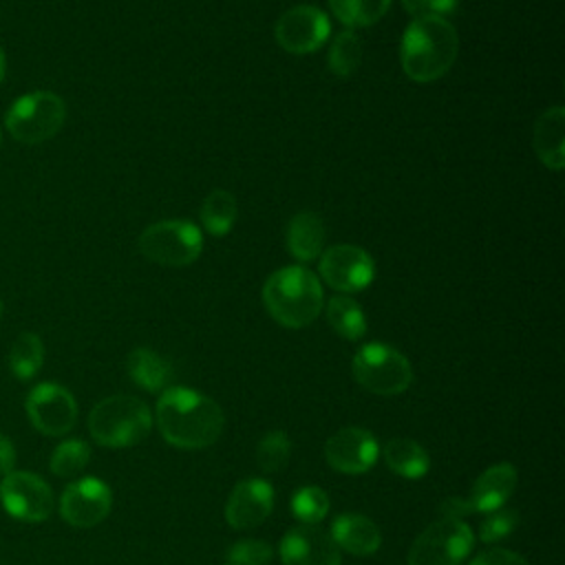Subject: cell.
I'll return each instance as SVG.
<instances>
[{
  "instance_id": "484cf974",
  "label": "cell",
  "mask_w": 565,
  "mask_h": 565,
  "mask_svg": "<svg viewBox=\"0 0 565 565\" xmlns=\"http://www.w3.org/2000/svg\"><path fill=\"white\" fill-rule=\"evenodd\" d=\"M329 7L344 26H369L388 11L391 0H329Z\"/></svg>"
},
{
  "instance_id": "9a60e30c",
  "label": "cell",
  "mask_w": 565,
  "mask_h": 565,
  "mask_svg": "<svg viewBox=\"0 0 565 565\" xmlns=\"http://www.w3.org/2000/svg\"><path fill=\"white\" fill-rule=\"evenodd\" d=\"M282 565H340V550L331 534L316 525H294L278 545Z\"/></svg>"
},
{
  "instance_id": "1f68e13d",
  "label": "cell",
  "mask_w": 565,
  "mask_h": 565,
  "mask_svg": "<svg viewBox=\"0 0 565 565\" xmlns=\"http://www.w3.org/2000/svg\"><path fill=\"white\" fill-rule=\"evenodd\" d=\"M519 527V512L510 508H497L486 512V519L479 525V539L483 543H497L510 536Z\"/></svg>"
},
{
  "instance_id": "83f0119b",
  "label": "cell",
  "mask_w": 565,
  "mask_h": 565,
  "mask_svg": "<svg viewBox=\"0 0 565 565\" xmlns=\"http://www.w3.org/2000/svg\"><path fill=\"white\" fill-rule=\"evenodd\" d=\"M88 461H90V446L84 439L73 437L55 446L49 466H51V472L57 477H75L86 468Z\"/></svg>"
},
{
  "instance_id": "e0dca14e",
  "label": "cell",
  "mask_w": 565,
  "mask_h": 565,
  "mask_svg": "<svg viewBox=\"0 0 565 565\" xmlns=\"http://www.w3.org/2000/svg\"><path fill=\"white\" fill-rule=\"evenodd\" d=\"M331 539L338 550L353 556H371L382 545V532L375 521L358 512H342L331 521Z\"/></svg>"
},
{
  "instance_id": "52a82bcc",
  "label": "cell",
  "mask_w": 565,
  "mask_h": 565,
  "mask_svg": "<svg viewBox=\"0 0 565 565\" xmlns=\"http://www.w3.org/2000/svg\"><path fill=\"white\" fill-rule=\"evenodd\" d=\"M143 258L163 267H185L201 256L203 234L185 218H168L148 225L137 241Z\"/></svg>"
},
{
  "instance_id": "7402d4cb",
  "label": "cell",
  "mask_w": 565,
  "mask_h": 565,
  "mask_svg": "<svg viewBox=\"0 0 565 565\" xmlns=\"http://www.w3.org/2000/svg\"><path fill=\"white\" fill-rule=\"evenodd\" d=\"M384 463L397 477L404 479H422L430 468V457L424 446L408 437H393L382 448Z\"/></svg>"
},
{
  "instance_id": "277c9868",
  "label": "cell",
  "mask_w": 565,
  "mask_h": 565,
  "mask_svg": "<svg viewBox=\"0 0 565 565\" xmlns=\"http://www.w3.org/2000/svg\"><path fill=\"white\" fill-rule=\"evenodd\" d=\"M150 408L135 395H110L97 402L88 415L90 437L106 448L137 446L150 435Z\"/></svg>"
},
{
  "instance_id": "44dd1931",
  "label": "cell",
  "mask_w": 565,
  "mask_h": 565,
  "mask_svg": "<svg viewBox=\"0 0 565 565\" xmlns=\"http://www.w3.org/2000/svg\"><path fill=\"white\" fill-rule=\"evenodd\" d=\"M126 369H128L130 380L150 393L168 388V384L172 380L170 362L163 355H159L157 351L146 349V347H137L128 353Z\"/></svg>"
},
{
  "instance_id": "d6986e66",
  "label": "cell",
  "mask_w": 565,
  "mask_h": 565,
  "mask_svg": "<svg viewBox=\"0 0 565 565\" xmlns=\"http://www.w3.org/2000/svg\"><path fill=\"white\" fill-rule=\"evenodd\" d=\"M516 488V468L512 463H494L486 468L470 490V505L475 512H492L503 508Z\"/></svg>"
},
{
  "instance_id": "30bf717a",
  "label": "cell",
  "mask_w": 565,
  "mask_h": 565,
  "mask_svg": "<svg viewBox=\"0 0 565 565\" xmlns=\"http://www.w3.org/2000/svg\"><path fill=\"white\" fill-rule=\"evenodd\" d=\"M26 415L35 430L49 437L66 435L77 422V402L68 388L55 382L33 386L24 402Z\"/></svg>"
},
{
  "instance_id": "f1b7e54d",
  "label": "cell",
  "mask_w": 565,
  "mask_h": 565,
  "mask_svg": "<svg viewBox=\"0 0 565 565\" xmlns=\"http://www.w3.org/2000/svg\"><path fill=\"white\" fill-rule=\"evenodd\" d=\"M331 508L329 494L318 488V486H305L298 488L291 497V514L302 523V525H316L320 523Z\"/></svg>"
},
{
  "instance_id": "f35d334b",
  "label": "cell",
  "mask_w": 565,
  "mask_h": 565,
  "mask_svg": "<svg viewBox=\"0 0 565 565\" xmlns=\"http://www.w3.org/2000/svg\"><path fill=\"white\" fill-rule=\"evenodd\" d=\"M0 313H2V302H0Z\"/></svg>"
},
{
  "instance_id": "ac0fdd59",
  "label": "cell",
  "mask_w": 565,
  "mask_h": 565,
  "mask_svg": "<svg viewBox=\"0 0 565 565\" xmlns=\"http://www.w3.org/2000/svg\"><path fill=\"white\" fill-rule=\"evenodd\" d=\"M532 146L539 161L550 170H563L565 166V108L552 106L534 121Z\"/></svg>"
},
{
  "instance_id": "f546056e",
  "label": "cell",
  "mask_w": 565,
  "mask_h": 565,
  "mask_svg": "<svg viewBox=\"0 0 565 565\" xmlns=\"http://www.w3.org/2000/svg\"><path fill=\"white\" fill-rule=\"evenodd\" d=\"M291 457V439L285 430H269L256 446V463L265 472H280Z\"/></svg>"
},
{
  "instance_id": "603a6c76",
  "label": "cell",
  "mask_w": 565,
  "mask_h": 565,
  "mask_svg": "<svg viewBox=\"0 0 565 565\" xmlns=\"http://www.w3.org/2000/svg\"><path fill=\"white\" fill-rule=\"evenodd\" d=\"M238 205L232 192L216 188L201 203V223L214 236H225L236 221Z\"/></svg>"
},
{
  "instance_id": "d6a6232c",
  "label": "cell",
  "mask_w": 565,
  "mask_h": 565,
  "mask_svg": "<svg viewBox=\"0 0 565 565\" xmlns=\"http://www.w3.org/2000/svg\"><path fill=\"white\" fill-rule=\"evenodd\" d=\"M468 565H530L521 554L503 547H492L477 554Z\"/></svg>"
},
{
  "instance_id": "8d00e7d4",
  "label": "cell",
  "mask_w": 565,
  "mask_h": 565,
  "mask_svg": "<svg viewBox=\"0 0 565 565\" xmlns=\"http://www.w3.org/2000/svg\"><path fill=\"white\" fill-rule=\"evenodd\" d=\"M404 9L413 15V18H422V15H428L426 11V0H402Z\"/></svg>"
},
{
  "instance_id": "d4e9b609",
  "label": "cell",
  "mask_w": 565,
  "mask_h": 565,
  "mask_svg": "<svg viewBox=\"0 0 565 565\" xmlns=\"http://www.w3.org/2000/svg\"><path fill=\"white\" fill-rule=\"evenodd\" d=\"M327 320L344 340H360L366 333V316L351 296H333L327 305Z\"/></svg>"
},
{
  "instance_id": "74e56055",
  "label": "cell",
  "mask_w": 565,
  "mask_h": 565,
  "mask_svg": "<svg viewBox=\"0 0 565 565\" xmlns=\"http://www.w3.org/2000/svg\"><path fill=\"white\" fill-rule=\"evenodd\" d=\"M4 71H7V60H4V53L0 49V82L4 79Z\"/></svg>"
},
{
  "instance_id": "8fae6325",
  "label": "cell",
  "mask_w": 565,
  "mask_h": 565,
  "mask_svg": "<svg viewBox=\"0 0 565 565\" xmlns=\"http://www.w3.org/2000/svg\"><path fill=\"white\" fill-rule=\"evenodd\" d=\"M331 24L327 13L311 4H296L287 9L274 26V35L280 49L294 55L318 51L327 42Z\"/></svg>"
},
{
  "instance_id": "4fadbf2b",
  "label": "cell",
  "mask_w": 565,
  "mask_h": 565,
  "mask_svg": "<svg viewBox=\"0 0 565 565\" xmlns=\"http://www.w3.org/2000/svg\"><path fill=\"white\" fill-rule=\"evenodd\" d=\"M380 444L375 435L360 426H344L324 441L327 463L342 475H364L375 466Z\"/></svg>"
},
{
  "instance_id": "5bb4252c",
  "label": "cell",
  "mask_w": 565,
  "mask_h": 565,
  "mask_svg": "<svg viewBox=\"0 0 565 565\" xmlns=\"http://www.w3.org/2000/svg\"><path fill=\"white\" fill-rule=\"evenodd\" d=\"M113 505L110 488L97 477H82L68 483L60 499V514L73 527H93L102 523Z\"/></svg>"
},
{
  "instance_id": "3957f363",
  "label": "cell",
  "mask_w": 565,
  "mask_h": 565,
  "mask_svg": "<svg viewBox=\"0 0 565 565\" xmlns=\"http://www.w3.org/2000/svg\"><path fill=\"white\" fill-rule=\"evenodd\" d=\"M263 305L278 324L302 329L322 311V285L302 265L280 267L263 285Z\"/></svg>"
},
{
  "instance_id": "ffe728a7",
  "label": "cell",
  "mask_w": 565,
  "mask_h": 565,
  "mask_svg": "<svg viewBox=\"0 0 565 565\" xmlns=\"http://www.w3.org/2000/svg\"><path fill=\"white\" fill-rule=\"evenodd\" d=\"M285 236L289 254L300 263H309L322 254L327 230L316 212H298L289 218Z\"/></svg>"
},
{
  "instance_id": "9c48e42d",
  "label": "cell",
  "mask_w": 565,
  "mask_h": 565,
  "mask_svg": "<svg viewBox=\"0 0 565 565\" xmlns=\"http://www.w3.org/2000/svg\"><path fill=\"white\" fill-rule=\"evenodd\" d=\"M0 501L9 516L26 523H40L53 512L51 486L26 470H11L0 481Z\"/></svg>"
},
{
  "instance_id": "e575fe53",
  "label": "cell",
  "mask_w": 565,
  "mask_h": 565,
  "mask_svg": "<svg viewBox=\"0 0 565 565\" xmlns=\"http://www.w3.org/2000/svg\"><path fill=\"white\" fill-rule=\"evenodd\" d=\"M15 468V446L13 441L0 433V475H9Z\"/></svg>"
},
{
  "instance_id": "7a4b0ae2",
  "label": "cell",
  "mask_w": 565,
  "mask_h": 565,
  "mask_svg": "<svg viewBox=\"0 0 565 565\" xmlns=\"http://www.w3.org/2000/svg\"><path fill=\"white\" fill-rule=\"evenodd\" d=\"M459 53L455 26L439 15L415 18L399 42L402 71L419 84L439 79L450 71Z\"/></svg>"
},
{
  "instance_id": "4dcf8cb0",
  "label": "cell",
  "mask_w": 565,
  "mask_h": 565,
  "mask_svg": "<svg viewBox=\"0 0 565 565\" xmlns=\"http://www.w3.org/2000/svg\"><path fill=\"white\" fill-rule=\"evenodd\" d=\"M274 558V547L267 541L243 539L227 547L225 563L227 565H269Z\"/></svg>"
},
{
  "instance_id": "6da1fadb",
  "label": "cell",
  "mask_w": 565,
  "mask_h": 565,
  "mask_svg": "<svg viewBox=\"0 0 565 565\" xmlns=\"http://www.w3.org/2000/svg\"><path fill=\"white\" fill-rule=\"evenodd\" d=\"M161 437L183 450L212 446L225 426L223 408L207 395L188 386H168L161 391L154 408Z\"/></svg>"
},
{
  "instance_id": "d590c367",
  "label": "cell",
  "mask_w": 565,
  "mask_h": 565,
  "mask_svg": "<svg viewBox=\"0 0 565 565\" xmlns=\"http://www.w3.org/2000/svg\"><path fill=\"white\" fill-rule=\"evenodd\" d=\"M457 7V0H426V11L428 15H439L446 18L448 13H452Z\"/></svg>"
},
{
  "instance_id": "4316f807",
  "label": "cell",
  "mask_w": 565,
  "mask_h": 565,
  "mask_svg": "<svg viewBox=\"0 0 565 565\" xmlns=\"http://www.w3.org/2000/svg\"><path fill=\"white\" fill-rule=\"evenodd\" d=\"M329 71L338 77H349L362 62V40L353 31H340L329 46Z\"/></svg>"
},
{
  "instance_id": "ba28073f",
  "label": "cell",
  "mask_w": 565,
  "mask_h": 565,
  "mask_svg": "<svg viewBox=\"0 0 565 565\" xmlns=\"http://www.w3.org/2000/svg\"><path fill=\"white\" fill-rule=\"evenodd\" d=\"M475 534L461 519L439 516L411 545L408 565H459L472 550Z\"/></svg>"
},
{
  "instance_id": "2e32d148",
  "label": "cell",
  "mask_w": 565,
  "mask_h": 565,
  "mask_svg": "<svg viewBox=\"0 0 565 565\" xmlns=\"http://www.w3.org/2000/svg\"><path fill=\"white\" fill-rule=\"evenodd\" d=\"M274 510V488L258 477L243 479L234 486L225 501V521L234 530L260 525Z\"/></svg>"
},
{
  "instance_id": "cb8c5ba5",
  "label": "cell",
  "mask_w": 565,
  "mask_h": 565,
  "mask_svg": "<svg viewBox=\"0 0 565 565\" xmlns=\"http://www.w3.org/2000/svg\"><path fill=\"white\" fill-rule=\"evenodd\" d=\"M7 360H9L11 373L18 380L26 382V380L35 377L38 371L42 369V362H44V344H42L40 335L31 333V331H22L11 342Z\"/></svg>"
},
{
  "instance_id": "8992f818",
  "label": "cell",
  "mask_w": 565,
  "mask_h": 565,
  "mask_svg": "<svg viewBox=\"0 0 565 565\" xmlns=\"http://www.w3.org/2000/svg\"><path fill=\"white\" fill-rule=\"evenodd\" d=\"M351 373L362 388L375 395H399L413 382L408 358L384 342L360 347L353 355Z\"/></svg>"
},
{
  "instance_id": "7c38bea8",
  "label": "cell",
  "mask_w": 565,
  "mask_h": 565,
  "mask_svg": "<svg viewBox=\"0 0 565 565\" xmlns=\"http://www.w3.org/2000/svg\"><path fill=\"white\" fill-rule=\"evenodd\" d=\"M320 276L331 289L353 294L373 282L375 263L358 245H333L320 254Z\"/></svg>"
},
{
  "instance_id": "836d02e7",
  "label": "cell",
  "mask_w": 565,
  "mask_h": 565,
  "mask_svg": "<svg viewBox=\"0 0 565 565\" xmlns=\"http://www.w3.org/2000/svg\"><path fill=\"white\" fill-rule=\"evenodd\" d=\"M472 505L468 499L461 497H448L439 505V516H450V519H461L466 514H472Z\"/></svg>"
},
{
  "instance_id": "5b68a950",
  "label": "cell",
  "mask_w": 565,
  "mask_h": 565,
  "mask_svg": "<svg viewBox=\"0 0 565 565\" xmlns=\"http://www.w3.org/2000/svg\"><path fill=\"white\" fill-rule=\"evenodd\" d=\"M66 119V104L53 90L20 95L4 115L9 135L22 143H42L57 135Z\"/></svg>"
}]
</instances>
